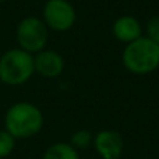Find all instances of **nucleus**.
I'll return each mask as SVG.
<instances>
[{"label": "nucleus", "mask_w": 159, "mask_h": 159, "mask_svg": "<svg viewBox=\"0 0 159 159\" xmlns=\"http://www.w3.org/2000/svg\"><path fill=\"white\" fill-rule=\"evenodd\" d=\"M43 113L31 102H17L11 105L4 115V130L16 140L35 137L43 127Z\"/></svg>", "instance_id": "nucleus-1"}, {"label": "nucleus", "mask_w": 159, "mask_h": 159, "mask_svg": "<svg viewBox=\"0 0 159 159\" xmlns=\"http://www.w3.org/2000/svg\"><path fill=\"white\" fill-rule=\"evenodd\" d=\"M121 61L127 71L135 75H145L159 69V46L147 36L126 45Z\"/></svg>", "instance_id": "nucleus-2"}, {"label": "nucleus", "mask_w": 159, "mask_h": 159, "mask_svg": "<svg viewBox=\"0 0 159 159\" xmlns=\"http://www.w3.org/2000/svg\"><path fill=\"white\" fill-rule=\"evenodd\" d=\"M34 73L32 53L21 48H13L0 56V81L3 84L18 87L30 81Z\"/></svg>", "instance_id": "nucleus-3"}, {"label": "nucleus", "mask_w": 159, "mask_h": 159, "mask_svg": "<svg viewBox=\"0 0 159 159\" xmlns=\"http://www.w3.org/2000/svg\"><path fill=\"white\" fill-rule=\"evenodd\" d=\"M16 39L18 48L35 55L46 49L49 41V28L43 20L38 17H25L16 28Z\"/></svg>", "instance_id": "nucleus-4"}, {"label": "nucleus", "mask_w": 159, "mask_h": 159, "mask_svg": "<svg viewBox=\"0 0 159 159\" xmlns=\"http://www.w3.org/2000/svg\"><path fill=\"white\" fill-rule=\"evenodd\" d=\"M77 20L75 8L69 0H48L43 6V22L49 30L66 32Z\"/></svg>", "instance_id": "nucleus-5"}, {"label": "nucleus", "mask_w": 159, "mask_h": 159, "mask_svg": "<svg viewBox=\"0 0 159 159\" xmlns=\"http://www.w3.org/2000/svg\"><path fill=\"white\" fill-rule=\"evenodd\" d=\"M93 148L102 159H119L124 151V140L115 130H101L93 135Z\"/></svg>", "instance_id": "nucleus-6"}, {"label": "nucleus", "mask_w": 159, "mask_h": 159, "mask_svg": "<svg viewBox=\"0 0 159 159\" xmlns=\"http://www.w3.org/2000/svg\"><path fill=\"white\" fill-rule=\"evenodd\" d=\"M35 73L46 78H56L64 70V59L56 50L43 49L34 55Z\"/></svg>", "instance_id": "nucleus-7"}, {"label": "nucleus", "mask_w": 159, "mask_h": 159, "mask_svg": "<svg viewBox=\"0 0 159 159\" xmlns=\"http://www.w3.org/2000/svg\"><path fill=\"white\" fill-rule=\"evenodd\" d=\"M112 32L117 41L127 45L143 36V27L135 17L121 16L113 22Z\"/></svg>", "instance_id": "nucleus-8"}, {"label": "nucleus", "mask_w": 159, "mask_h": 159, "mask_svg": "<svg viewBox=\"0 0 159 159\" xmlns=\"http://www.w3.org/2000/svg\"><path fill=\"white\" fill-rule=\"evenodd\" d=\"M42 159H80V154L70 143H55L45 151Z\"/></svg>", "instance_id": "nucleus-9"}, {"label": "nucleus", "mask_w": 159, "mask_h": 159, "mask_svg": "<svg viewBox=\"0 0 159 159\" xmlns=\"http://www.w3.org/2000/svg\"><path fill=\"white\" fill-rule=\"evenodd\" d=\"M93 134L89 130H77L70 137V144L74 147L77 151L80 149H87L92 145Z\"/></svg>", "instance_id": "nucleus-10"}, {"label": "nucleus", "mask_w": 159, "mask_h": 159, "mask_svg": "<svg viewBox=\"0 0 159 159\" xmlns=\"http://www.w3.org/2000/svg\"><path fill=\"white\" fill-rule=\"evenodd\" d=\"M16 148V138L7 131L0 130V159L7 158Z\"/></svg>", "instance_id": "nucleus-11"}, {"label": "nucleus", "mask_w": 159, "mask_h": 159, "mask_svg": "<svg viewBox=\"0 0 159 159\" xmlns=\"http://www.w3.org/2000/svg\"><path fill=\"white\" fill-rule=\"evenodd\" d=\"M145 32L147 38L151 39L154 43H157L159 46V16H155L148 20L145 25Z\"/></svg>", "instance_id": "nucleus-12"}, {"label": "nucleus", "mask_w": 159, "mask_h": 159, "mask_svg": "<svg viewBox=\"0 0 159 159\" xmlns=\"http://www.w3.org/2000/svg\"><path fill=\"white\" fill-rule=\"evenodd\" d=\"M2 2H6V0H0V3H2Z\"/></svg>", "instance_id": "nucleus-13"}]
</instances>
